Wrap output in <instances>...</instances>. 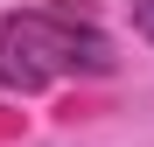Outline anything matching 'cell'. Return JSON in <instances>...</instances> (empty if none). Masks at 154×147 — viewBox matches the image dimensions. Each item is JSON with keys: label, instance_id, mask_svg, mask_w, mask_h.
I'll use <instances>...</instances> for the list:
<instances>
[{"label": "cell", "instance_id": "1", "mask_svg": "<svg viewBox=\"0 0 154 147\" xmlns=\"http://www.w3.org/2000/svg\"><path fill=\"white\" fill-rule=\"evenodd\" d=\"M56 77H112V42L77 14L28 7L0 21V84L7 91H42Z\"/></svg>", "mask_w": 154, "mask_h": 147}, {"label": "cell", "instance_id": "2", "mask_svg": "<svg viewBox=\"0 0 154 147\" xmlns=\"http://www.w3.org/2000/svg\"><path fill=\"white\" fill-rule=\"evenodd\" d=\"M133 28H140V35L154 42V0H133Z\"/></svg>", "mask_w": 154, "mask_h": 147}]
</instances>
